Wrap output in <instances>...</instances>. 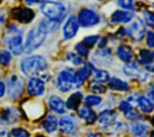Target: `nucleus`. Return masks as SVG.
Instances as JSON below:
<instances>
[{
    "instance_id": "obj_33",
    "label": "nucleus",
    "mask_w": 154,
    "mask_h": 137,
    "mask_svg": "<svg viewBox=\"0 0 154 137\" xmlns=\"http://www.w3.org/2000/svg\"><path fill=\"white\" fill-rule=\"evenodd\" d=\"M11 53L8 50H1L0 52V65L1 66H7L11 62Z\"/></svg>"
},
{
    "instance_id": "obj_20",
    "label": "nucleus",
    "mask_w": 154,
    "mask_h": 137,
    "mask_svg": "<svg viewBox=\"0 0 154 137\" xmlns=\"http://www.w3.org/2000/svg\"><path fill=\"white\" fill-rule=\"evenodd\" d=\"M117 55H118V58H119L122 61H124V62H130V61L132 60V58H134V52H132V49H131L129 46L122 44V46H119V47L117 48Z\"/></svg>"
},
{
    "instance_id": "obj_38",
    "label": "nucleus",
    "mask_w": 154,
    "mask_h": 137,
    "mask_svg": "<svg viewBox=\"0 0 154 137\" xmlns=\"http://www.w3.org/2000/svg\"><path fill=\"white\" fill-rule=\"evenodd\" d=\"M119 109H120L124 114H128L130 111L134 109V107H132V105H130L128 101H120V103H119Z\"/></svg>"
},
{
    "instance_id": "obj_31",
    "label": "nucleus",
    "mask_w": 154,
    "mask_h": 137,
    "mask_svg": "<svg viewBox=\"0 0 154 137\" xmlns=\"http://www.w3.org/2000/svg\"><path fill=\"white\" fill-rule=\"evenodd\" d=\"M89 89L95 93V94H103L106 91V87L102 84V83H99V82H93L89 84Z\"/></svg>"
},
{
    "instance_id": "obj_42",
    "label": "nucleus",
    "mask_w": 154,
    "mask_h": 137,
    "mask_svg": "<svg viewBox=\"0 0 154 137\" xmlns=\"http://www.w3.org/2000/svg\"><path fill=\"white\" fill-rule=\"evenodd\" d=\"M0 137H11V133L6 129H0Z\"/></svg>"
},
{
    "instance_id": "obj_23",
    "label": "nucleus",
    "mask_w": 154,
    "mask_h": 137,
    "mask_svg": "<svg viewBox=\"0 0 154 137\" xmlns=\"http://www.w3.org/2000/svg\"><path fill=\"white\" fill-rule=\"evenodd\" d=\"M137 106L140 107V109L143 112V113H150L154 111V102L147 97V96H138V100H137Z\"/></svg>"
},
{
    "instance_id": "obj_41",
    "label": "nucleus",
    "mask_w": 154,
    "mask_h": 137,
    "mask_svg": "<svg viewBox=\"0 0 154 137\" xmlns=\"http://www.w3.org/2000/svg\"><path fill=\"white\" fill-rule=\"evenodd\" d=\"M5 93H6V85L4 82L0 81V97H2L5 95Z\"/></svg>"
},
{
    "instance_id": "obj_2",
    "label": "nucleus",
    "mask_w": 154,
    "mask_h": 137,
    "mask_svg": "<svg viewBox=\"0 0 154 137\" xmlns=\"http://www.w3.org/2000/svg\"><path fill=\"white\" fill-rule=\"evenodd\" d=\"M48 67L47 60L42 55H30L25 56L20 61V70L24 75L35 77L38 73L43 72Z\"/></svg>"
},
{
    "instance_id": "obj_1",
    "label": "nucleus",
    "mask_w": 154,
    "mask_h": 137,
    "mask_svg": "<svg viewBox=\"0 0 154 137\" xmlns=\"http://www.w3.org/2000/svg\"><path fill=\"white\" fill-rule=\"evenodd\" d=\"M47 34H48V29L46 25V20H42L36 26L31 28L26 35V40L24 43V52L31 53L38 47H41V44L46 40Z\"/></svg>"
},
{
    "instance_id": "obj_3",
    "label": "nucleus",
    "mask_w": 154,
    "mask_h": 137,
    "mask_svg": "<svg viewBox=\"0 0 154 137\" xmlns=\"http://www.w3.org/2000/svg\"><path fill=\"white\" fill-rule=\"evenodd\" d=\"M41 12L48 18V20L52 22H61L66 16V7L58 1L48 0L45 1L41 6Z\"/></svg>"
},
{
    "instance_id": "obj_51",
    "label": "nucleus",
    "mask_w": 154,
    "mask_h": 137,
    "mask_svg": "<svg viewBox=\"0 0 154 137\" xmlns=\"http://www.w3.org/2000/svg\"><path fill=\"white\" fill-rule=\"evenodd\" d=\"M0 2H1V0H0Z\"/></svg>"
},
{
    "instance_id": "obj_30",
    "label": "nucleus",
    "mask_w": 154,
    "mask_h": 137,
    "mask_svg": "<svg viewBox=\"0 0 154 137\" xmlns=\"http://www.w3.org/2000/svg\"><path fill=\"white\" fill-rule=\"evenodd\" d=\"M101 97L99 95H88L84 97V102L88 106H97L101 103Z\"/></svg>"
},
{
    "instance_id": "obj_50",
    "label": "nucleus",
    "mask_w": 154,
    "mask_h": 137,
    "mask_svg": "<svg viewBox=\"0 0 154 137\" xmlns=\"http://www.w3.org/2000/svg\"><path fill=\"white\" fill-rule=\"evenodd\" d=\"M97 1H101V0H97Z\"/></svg>"
},
{
    "instance_id": "obj_22",
    "label": "nucleus",
    "mask_w": 154,
    "mask_h": 137,
    "mask_svg": "<svg viewBox=\"0 0 154 137\" xmlns=\"http://www.w3.org/2000/svg\"><path fill=\"white\" fill-rule=\"evenodd\" d=\"M108 88L116 91H126L129 90V84L118 77H113L108 81Z\"/></svg>"
},
{
    "instance_id": "obj_6",
    "label": "nucleus",
    "mask_w": 154,
    "mask_h": 137,
    "mask_svg": "<svg viewBox=\"0 0 154 137\" xmlns=\"http://www.w3.org/2000/svg\"><path fill=\"white\" fill-rule=\"evenodd\" d=\"M23 81L19 76L17 75H11L8 78H7V82H6V90H7V95L10 99L12 100H16L18 99L22 93H23Z\"/></svg>"
},
{
    "instance_id": "obj_44",
    "label": "nucleus",
    "mask_w": 154,
    "mask_h": 137,
    "mask_svg": "<svg viewBox=\"0 0 154 137\" xmlns=\"http://www.w3.org/2000/svg\"><path fill=\"white\" fill-rule=\"evenodd\" d=\"M146 70L147 71H150V72H154V64H149V65H146Z\"/></svg>"
},
{
    "instance_id": "obj_47",
    "label": "nucleus",
    "mask_w": 154,
    "mask_h": 137,
    "mask_svg": "<svg viewBox=\"0 0 154 137\" xmlns=\"http://www.w3.org/2000/svg\"><path fill=\"white\" fill-rule=\"evenodd\" d=\"M150 137H154V131H152V132H150Z\"/></svg>"
},
{
    "instance_id": "obj_12",
    "label": "nucleus",
    "mask_w": 154,
    "mask_h": 137,
    "mask_svg": "<svg viewBox=\"0 0 154 137\" xmlns=\"http://www.w3.org/2000/svg\"><path fill=\"white\" fill-rule=\"evenodd\" d=\"M123 71L126 76L132 77V78H137L140 81H146L147 79V73L143 72L141 70V67L136 64V62H126L123 67Z\"/></svg>"
},
{
    "instance_id": "obj_9",
    "label": "nucleus",
    "mask_w": 154,
    "mask_h": 137,
    "mask_svg": "<svg viewBox=\"0 0 154 137\" xmlns=\"http://www.w3.org/2000/svg\"><path fill=\"white\" fill-rule=\"evenodd\" d=\"M78 29H79V23H78V19L76 16H70L66 22L64 23V26H63V35H64V38L65 40H71L73 38L77 32H78Z\"/></svg>"
},
{
    "instance_id": "obj_27",
    "label": "nucleus",
    "mask_w": 154,
    "mask_h": 137,
    "mask_svg": "<svg viewBox=\"0 0 154 137\" xmlns=\"http://www.w3.org/2000/svg\"><path fill=\"white\" fill-rule=\"evenodd\" d=\"M4 117L6 123H16L19 119V112L16 108H7L4 112Z\"/></svg>"
},
{
    "instance_id": "obj_48",
    "label": "nucleus",
    "mask_w": 154,
    "mask_h": 137,
    "mask_svg": "<svg viewBox=\"0 0 154 137\" xmlns=\"http://www.w3.org/2000/svg\"><path fill=\"white\" fill-rule=\"evenodd\" d=\"M36 137H46V136H43V135H37Z\"/></svg>"
},
{
    "instance_id": "obj_15",
    "label": "nucleus",
    "mask_w": 154,
    "mask_h": 137,
    "mask_svg": "<svg viewBox=\"0 0 154 137\" xmlns=\"http://www.w3.org/2000/svg\"><path fill=\"white\" fill-rule=\"evenodd\" d=\"M23 109H24L25 114L31 119H37L43 114V108H42L41 103H36V102L25 103L23 106Z\"/></svg>"
},
{
    "instance_id": "obj_5",
    "label": "nucleus",
    "mask_w": 154,
    "mask_h": 137,
    "mask_svg": "<svg viewBox=\"0 0 154 137\" xmlns=\"http://www.w3.org/2000/svg\"><path fill=\"white\" fill-rule=\"evenodd\" d=\"M75 82V71L71 67L63 68L57 76V88L61 93H67L73 87Z\"/></svg>"
},
{
    "instance_id": "obj_8",
    "label": "nucleus",
    "mask_w": 154,
    "mask_h": 137,
    "mask_svg": "<svg viewBox=\"0 0 154 137\" xmlns=\"http://www.w3.org/2000/svg\"><path fill=\"white\" fill-rule=\"evenodd\" d=\"M77 19H78L79 25L83 26V28L95 26V25L99 24V22H100L99 14H97L94 10H91V8H82V10L78 12Z\"/></svg>"
},
{
    "instance_id": "obj_28",
    "label": "nucleus",
    "mask_w": 154,
    "mask_h": 137,
    "mask_svg": "<svg viewBox=\"0 0 154 137\" xmlns=\"http://www.w3.org/2000/svg\"><path fill=\"white\" fill-rule=\"evenodd\" d=\"M93 77H94V81L95 82H99V83H103V82L109 81V73L106 70H101V68L94 70Z\"/></svg>"
},
{
    "instance_id": "obj_17",
    "label": "nucleus",
    "mask_w": 154,
    "mask_h": 137,
    "mask_svg": "<svg viewBox=\"0 0 154 137\" xmlns=\"http://www.w3.org/2000/svg\"><path fill=\"white\" fill-rule=\"evenodd\" d=\"M48 106L55 113L64 114L66 112V105H65V102L59 96H57V95H52L48 99Z\"/></svg>"
},
{
    "instance_id": "obj_29",
    "label": "nucleus",
    "mask_w": 154,
    "mask_h": 137,
    "mask_svg": "<svg viewBox=\"0 0 154 137\" xmlns=\"http://www.w3.org/2000/svg\"><path fill=\"white\" fill-rule=\"evenodd\" d=\"M66 59H67L69 61H71L73 65H76V66H79V65L83 64V59H82V56H79L77 53H72V52L66 53Z\"/></svg>"
},
{
    "instance_id": "obj_19",
    "label": "nucleus",
    "mask_w": 154,
    "mask_h": 137,
    "mask_svg": "<svg viewBox=\"0 0 154 137\" xmlns=\"http://www.w3.org/2000/svg\"><path fill=\"white\" fill-rule=\"evenodd\" d=\"M132 19V13L130 11L125 10H117L112 13L111 16V22L112 23H129Z\"/></svg>"
},
{
    "instance_id": "obj_37",
    "label": "nucleus",
    "mask_w": 154,
    "mask_h": 137,
    "mask_svg": "<svg viewBox=\"0 0 154 137\" xmlns=\"http://www.w3.org/2000/svg\"><path fill=\"white\" fill-rule=\"evenodd\" d=\"M146 43H147L148 48L154 49V31L148 30L146 32Z\"/></svg>"
},
{
    "instance_id": "obj_43",
    "label": "nucleus",
    "mask_w": 154,
    "mask_h": 137,
    "mask_svg": "<svg viewBox=\"0 0 154 137\" xmlns=\"http://www.w3.org/2000/svg\"><path fill=\"white\" fill-rule=\"evenodd\" d=\"M26 5H35V4H38V2H42L45 0H24Z\"/></svg>"
},
{
    "instance_id": "obj_39",
    "label": "nucleus",
    "mask_w": 154,
    "mask_h": 137,
    "mask_svg": "<svg viewBox=\"0 0 154 137\" xmlns=\"http://www.w3.org/2000/svg\"><path fill=\"white\" fill-rule=\"evenodd\" d=\"M143 18L150 26H154V13L150 11H143Z\"/></svg>"
},
{
    "instance_id": "obj_32",
    "label": "nucleus",
    "mask_w": 154,
    "mask_h": 137,
    "mask_svg": "<svg viewBox=\"0 0 154 137\" xmlns=\"http://www.w3.org/2000/svg\"><path fill=\"white\" fill-rule=\"evenodd\" d=\"M75 49H76V53L79 55V56H87L89 54V48L83 43V42H78L76 46H75Z\"/></svg>"
},
{
    "instance_id": "obj_52",
    "label": "nucleus",
    "mask_w": 154,
    "mask_h": 137,
    "mask_svg": "<svg viewBox=\"0 0 154 137\" xmlns=\"http://www.w3.org/2000/svg\"><path fill=\"white\" fill-rule=\"evenodd\" d=\"M153 5H154V4H153Z\"/></svg>"
},
{
    "instance_id": "obj_24",
    "label": "nucleus",
    "mask_w": 154,
    "mask_h": 137,
    "mask_svg": "<svg viewBox=\"0 0 154 137\" xmlns=\"http://www.w3.org/2000/svg\"><path fill=\"white\" fill-rule=\"evenodd\" d=\"M82 99H83L82 93L76 91V93H73V94H71L69 96V99H67V101H66L65 105H66V107L69 109H77L79 107L81 102H82Z\"/></svg>"
},
{
    "instance_id": "obj_21",
    "label": "nucleus",
    "mask_w": 154,
    "mask_h": 137,
    "mask_svg": "<svg viewBox=\"0 0 154 137\" xmlns=\"http://www.w3.org/2000/svg\"><path fill=\"white\" fill-rule=\"evenodd\" d=\"M42 127L48 133L54 132L57 130V127H58V119H57V117L54 114H47L45 120H43V123H42Z\"/></svg>"
},
{
    "instance_id": "obj_26",
    "label": "nucleus",
    "mask_w": 154,
    "mask_h": 137,
    "mask_svg": "<svg viewBox=\"0 0 154 137\" xmlns=\"http://www.w3.org/2000/svg\"><path fill=\"white\" fill-rule=\"evenodd\" d=\"M148 130H149V127L144 123H135L131 126V132L135 136H138V137H146Z\"/></svg>"
},
{
    "instance_id": "obj_46",
    "label": "nucleus",
    "mask_w": 154,
    "mask_h": 137,
    "mask_svg": "<svg viewBox=\"0 0 154 137\" xmlns=\"http://www.w3.org/2000/svg\"><path fill=\"white\" fill-rule=\"evenodd\" d=\"M5 22V14L2 11H0V23H4Z\"/></svg>"
},
{
    "instance_id": "obj_16",
    "label": "nucleus",
    "mask_w": 154,
    "mask_h": 137,
    "mask_svg": "<svg viewBox=\"0 0 154 137\" xmlns=\"http://www.w3.org/2000/svg\"><path fill=\"white\" fill-rule=\"evenodd\" d=\"M59 129L63 133H66V135L72 133L76 129V121L71 115H64L59 120Z\"/></svg>"
},
{
    "instance_id": "obj_25",
    "label": "nucleus",
    "mask_w": 154,
    "mask_h": 137,
    "mask_svg": "<svg viewBox=\"0 0 154 137\" xmlns=\"http://www.w3.org/2000/svg\"><path fill=\"white\" fill-rule=\"evenodd\" d=\"M138 60L141 64H143L144 66L146 65H149L154 61V50L147 48V49H141L140 53H138Z\"/></svg>"
},
{
    "instance_id": "obj_13",
    "label": "nucleus",
    "mask_w": 154,
    "mask_h": 137,
    "mask_svg": "<svg viewBox=\"0 0 154 137\" xmlns=\"http://www.w3.org/2000/svg\"><path fill=\"white\" fill-rule=\"evenodd\" d=\"M116 119H117V113L112 109H106V111H102L100 113L97 121L102 129H107L116 123Z\"/></svg>"
},
{
    "instance_id": "obj_7",
    "label": "nucleus",
    "mask_w": 154,
    "mask_h": 137,
    "mask_svg": "<svg viewBox=\"0 0 154 137\" xmlns=\"http://www.w3.org/2000/svg\"><path fill=\"white\" fill-rule=\"evenodd\" d=\"M124 30H125V34L129 35L135 41H141L146 34L144 24L140 18H132L130 24L126 28H124Z\"/></svg>"
},
{
    "instance_id": "obj_4",
    "label": "nucleus",
    "mask_w": 154,
    "mask_h": 137,
    "mask_svg": "<svg viewBox=\"0 0 154 137\" xmlns=\"http://www.w3.org/2000/svg\"><path fill=\"white\" fill-rule=\"evenodd\" d=\"M7 32L10 34V36L6 40L8 49L14 55H19L22 52H24V44H23V38H22V30H19L14 25H11L7 29Z\"/></svg>"
},
{
    "instance_id": "obj_14",
    "label": "nucleus",
    "mask_w": 154,
    "mask_h": 137,
    "mask_svg": "<svg viewBox=\"0 0 154 137\" xmlns=\"http://www.w3.org/2000/svg\"><path fill=\"white\" fill-rule=\"evenodd\" d=\"M91 64H87L82 67H79L76 72H75V82H73V85L75 87H82L83 83L85 82V79L91 75Z\"/></svg>"
},
{
    "instance_id": "obj_11",
    "label": "nucleus",
    "mask_w": 154,
    "mask_h": 137,
    "mask_svg": "<svg viewBox=\"0 0 154 137\" xmlns=\"http://www.w3.org/2000/svg\"><path fill=\"white\" fill-rule=\"evenodd\" d=\"M45 82L38 77H31L26 84V91L31 96H41L45 93Z\"/></svg>"
},
{
    "instance_id": "obj_45",
    "label": "nucleus",
    "mask_w": 154,
    "mask_h": 137,
    "mask_svg": "<svg viewBox=\"0 0 154 137\" xmlns=\"http://www.w3.org/2000/svg\"><path fill=\"white\" fill-rule=\"evenodd\" d=\"M87 137H103V136L100 133H96V132H90V133H88Z\"/></svg>"
},
{
    "instance_id": "obj_34",
    "label": "nucleus",
    "mask_w": 154,
    "mask_h": 137,
    "mask_svg": "<svg viewBox=\"0 0 154 137\" xmlns=\"http://www.w3.org/2000/svg\"><path fill=\"white\" fill-rule=\"evenodd\" d=\"M97 41H99V36H97V35H89V36H85L82 42H83L88 48H90V47L95 46V44L97 43Z\"/></svg>"
},
{
    "instance_id": "obj_36",
    "label": "nucleus",
    "mask_w": 154,
    "mask_h": 137,
    "mask_svg": "<svg viewBox=\"0 0 154 137\" xmlns=\"http://www.w3.org/2000/svg\"><path fill=\"white\" fill-rule=\"evenodd\" d=\"M117 2L125 11H132L134 10V0H117Z\"/></svg>"
},
{
    "instance_id": "obj_18",
    "label": "nucleus",
    "mask_w": 154,
    "mask_h": 137,
    "mask_svg": "<svg viewBox=\"0 0 154 137\" xmlns=\"http://www.w3.org/2000/svg\"><path fill=\"white\" fill-rule=\"evenodd\" d=\"M78 115L87 123V124H94L96 121V114L88 105H83L78 108Z\"/></svg>"
},
{
    "instance_id": "obj_40",
    "label": "nucleus",
    "mask_w": 154,
    "mask_h": 137,
    "mask_svg": "<svg viewBox=\"0 0 154 137\" xmlns=\"http://www.w3.org/2000/svg\"><path fill=\"white\" fill-rule=\"evenodd\" d=\"M148 90H149V99L154 102V83H152V84H149V88H148Z\"/></svg>"
},
{
    "instance_id": "obj_35",
    "label": "nucleus",
    "mask_w": 154,
    "mask_h": 137,
    "mask_svg": "<svg viewBox=\"0 0 154 137\" xmlns=\"http://www.w3.org/2000/svg\"><path fill=\"white\" fill-rule=\"evenodd\" d=\"M11 135L13 137H30V132L23 127H14L11 131Z\"/></svg>"
},
{
    "instance_id": "obj_49",
    "label": "nucleus",
    "mask_w": 154,
    "mask_h": 137,
    "mask_svg": "<svg viewBox=\"0 0 154 137\" xmlns=\"http://www.w3.org/2000/svg\"><path fill=\"white\" fill-rule=\"evenodd\" d=\"M152 124H153V125H154V117H153V118H152Z\"/></svg>"
},
{
    "instance_id": "obj_10",
    "label": "nucleus",
    "mask_w": 154,
    "mask_h": 137,
    "mask_svg": "<svg viewBox=\"0 0 154 137\" xmlns=\"http://www.w3.org/2000/svg\"><path fill=\"white\" fill-rule=\"evenodd\" d=\"M11 16L13 19H16L17 22L22 23V24H28L30 23L34 17H35V13L31 8H26V7H16L12 10L11 12Z\"/></svg>"
}]
</instances>
